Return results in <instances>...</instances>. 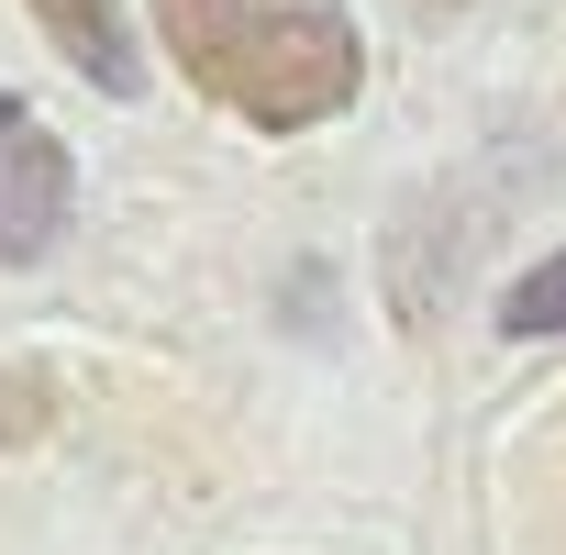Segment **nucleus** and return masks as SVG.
Listing matches in <instances>:
<instances>
[{
	"label": "nucleus",
	"instance_id": "nucleus-3",
	"mask_svg": "<svg viewBox=\"0 0 566 555\" xmlns=\"http://www.w3.org/2000/svg\"><path fill=\"white\" fill-rule=\"evenodd\" d=\"M23 12L56 34V56H67L101 101H134V45H123V12H112V0H23Z\"/></svg>",
	"mask_w": 566,
	"mask_h": 555
},
{
	"label": "nucleus",
	"instance_id": "nucleus-2",
	"mask_svg": "<svg viewBox=\"0 0 566 555\" xmlns=\"http://www.w3.org/2000/svg\"><path fill=\"white\" fill-rule=\"evenodd\" d=\"M67 211H78V167H67V145H56L23 101H0V266L56 255Z\"/></svg>",
	"mask_w": 566,
	"mask_h": 555
},
{
	"label": "nucleus",
	"instance_id": "nucleus-4",
	"mask_svg": "<svg viewBox=\"0 0 566 555\" xmlns=\"http://www.w3.org/2000/svg\"><path fill=\"white\" fill-rule=\"evenodd\" d=\"M500 334H566V244H555L533 278L500 290Z\"/></svg>",
	"mask_w": 566,
	"mask_h": 555
},
{
	"label": "nucleus",
	"instance_id": "nucleus-1",
	"mask_svg": "<svg viewBox=\"0 0 566 555\" xmlns=\"http://www.w3.org/2000/svg\"><path fill=\"white\" fill-rule=\"evenodd\" d=\"M156 34L178 78L255 134H312L367 90L345 0H156Z\"/></svg>",
	"mask_w": 566,
	"mask_h": 555
}]
</instances>
